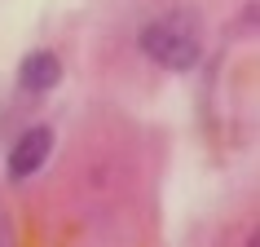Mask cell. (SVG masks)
I'll use <instances>...</instances> for the list:
<instances>
[{
    "label": "cell",
    "instance_id": "obj_1",
    "mask_svg": "<svg viewBox=\"0 0 260 247\" xmlns=\"http://www.w3.org/2000/svg\"><path fill=\"white\" fill-rule=\"evenodd\" d=\"M141 53L150 57L154 67L164 71H194L203 62V27H199V14L190 5H172L164 14H154L137 36Z\"/></svg>",
    "mask_w": 260,
    "mask_h": 247
},
{
    "label": "cell",
    "instance_id": "obj_2",
    "mask_svg": "<svg viewBox=\"0 0 260 247\" xmlns=\"http://www.w3.org/2000/svg\"><path fill=\"white\" fill-rule=\"evenodd\" d=\"M49 155H53V128H49V123H36V128H27V133L14 141L5 172H9V181H27V177H36L44 168Z\"/></svg>",
    "mask_w": 260,
    "mask_h": 247
},
{
    "label": "cell",
    "instance_id": "obj_3",
    "mask_svg": "<svg viewBox=\"0 0 260 247\" xmlns=\"http://www.w3.org/2000/svg\"><path fill=\"white\" fill-rule=\"evenodd\" d=\"M57 80H62V62H57V53H49V49H31L27 57H22V67H18V84L27 88V93H49V88H57Z\"/></svg>",
    "mask_w": 260,
    "mask_h": 247
},
{
    "label": "cell",
    "instance_id": "obj_4",
    "mask_svg": "<svg viewBox=\"0 0 260 247\" xmlns=\"http://www.w3.org/2000/svg\"><path fill=\"white\" fill-rule=\"evenodd\" d=\"M0 247H14V238H9V221L0 217Z\"/></svg>",
    "mask_w": 260,
    "mask_h": 247
},
{
    "label": "cell",
    "instance_id": "obj_5",
    "mask_svg": "<svg viewBox=\"0 0 260 247\" xmlns=\"http://www.w3.org/2000/svg\"><path fill=\"white\" fill-rule=\"evenodd\" d=\"M247 247H260V238H247Z\"/></svg>",
    "mask_w": 260,
    "mask_h": 247
}]
</instances>
